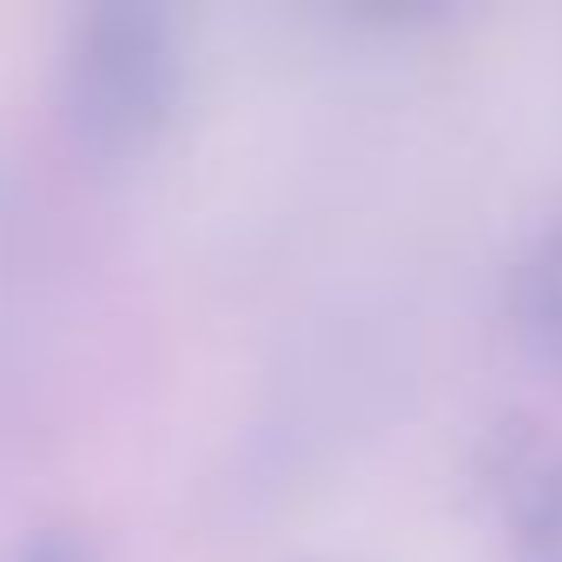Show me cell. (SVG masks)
Returning a JSON list of instances; mask_svg holds the SVG:
<instances>
[{"instance_id": "4", "label": "cell", "mask_w": 562, "mask_h": 562, "mask_svg": "<svg viewBox=\"0 0 562 562\" xmlns=\"http://www.w3.org/2000/svg\"><path fill=\"white\" fill-rule=\"evenodd\" d=\"M8 562H106V555H100L93 529H80V522H41V529H27L8 549Z\"/></svg>"}, {"instance_id": "1", "label": "cell", "mask_w": 562, "mask_h": 562, "mask_svg": "<svg viewBox=\"0 0 562 562\" xmlns=\"http://www.w3.org/2000/svg\"><path fill=\"white\" fill-rule=\"evenodd\" d=\"M186 93V41L179 21L153 0H100L80 8L60 34L54 106L80 153L139 159L159 146Z\"/></svg>"}, {"instance_id": "3", "label": "cell", "mask_w": 562, "mask_h": 562, "mask_svg": "<svg viewBox=\"0 0 562 562\" xmlns=\"http://www.w3.org/2000/svg\"><path fill=\"white\" fill-rule=\"evenodd\" d=\"M516 562H562V457L522 476L516 496Z\"/></svg>"}, {"instance_id": "2", "label": "cell", "mask_w": 562, "mask_h": 562, "mask_svg": "<svg viewBox=\"0 0 562 562\" xmlns=\"http://www.w3.org/2000/svg\"><path fill=\"white\" fill-rule=\"evenodd\" d=\"M509 331L542 364L562 371V218H549L509 278Z\"/></svg>"}]
</instances>
